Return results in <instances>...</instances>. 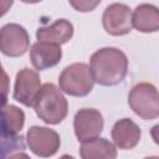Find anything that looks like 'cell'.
Segmentation results:
<instances>
[{
  "mask_svg": "<svg viewBox=\"0 0 159 159\" xmlns=\"http://www.w3.org/2000/svg\"><path fill=\"white\" fill-rule=\"evenodd\" d=\"M73 36V25L66 19H58L48 26L39 27L36 37L39 41L50 42L56 45H63L68 42Z\"/></svg>",
  "mask_w": 159,
  "mask_h": 159,
  "instance_id": "cell-12",
  "label": "cell"
},
{
  "mask_svg": "<svg viewBox=\"0 0 159 159\" xmlns=\"http://www.w3.org/2000/svg\"><path fill=\"white\" fill-rule=\"evenodd\" d=\"M140 135L139 125L129 118L119 119L112 128L113 143L119 149H133L139 143Z\"/></svg>",
  "mask_w": 159,
  "mask_h": 159,
  "instance_id": "cell-11",
  "label": "cell"
},
{
  "mask_svg": "<svg viewBox=\"0 0 159 159\" xmlns=\"http://www.w3.org/2000/svg\"><path fill=\"white\" fill-rule=\"evenodd\" d=\"M62 58V50L60 45L37 41L31 46L30 60L37 71H43L55 67Z\"/></svg>",
  "mask_w": 159,
  "mask_h": 159,
  "instance_id": "cell-10",
  "label": "cell"
},
{
  "mask_svg": "<svg viewBox=\"0 0 159 159\" xmlns=\"http://www.w3.org/2000/svg\"><path fill=\"white\" fill-rule=\"evenodd\" d=\"M89 70L93 81L98 84L116 86L127 76L128 58L119 48L103 47L91 56Z\"/></svg>",
  "mask_w": 159,
  "mask_h": 159,
  "instance_id": "cell-1",
  "label": "cell"
},
{
  "mask_svg": "<svg viewBox=\"0 0 159 159\" xmlns=\"http://www.w3.org/2000/svg\"><path fill=\"white\" fill-rule=\"evenodd\" d=\"M130 109L142 119L152 120L159 116V94L154 84L140 82L132 87L128 94Z\"/></svg>",
  "mask_w": 159,
  "mask_h": 159,
  "instance_id": "cell-4",
  "label": "cell"
},
{
  "mask_svg": "<svg viewBox=\"0 0 159 159\" xmlns=\"http://www.w3.org/2000/svg\"><path fill=\"white\" fill-rule=\"evenodd\" d=\"M30 46L26 29L19 24H6L0 29V51L7 57L22 56Z\"/></svg>",
  "mask_w": 159,
  "mask_h": 159,
  "instance_id": "cell-6",
  "label": "cell"
},
{
  "mask_svg": "<svg viewBox=\"0 0 159 159\" xmlns=\"http://www.w3.org/2000/svg\"><path fill=\"white\" fill-rule=\"evenodd\" d=\"M103 117L94 108H82L73 118V129L80 142L99 137L103 130Z\"/></svg>",
  "mask_w": 159,
  "mask_h": 159,
  "instance_id": "cell-9",
  "label": "cell"
},
{
  "mask_svg": "<svg viewBox=\"0 0 159 159\" xmlns=\"http://www.w3.org/2000/svg\"><path fill=\"white\" fill-rule=\"evenodd\" d=\"M103 29L112 36H123L132 31V10L128 5L114 2L102 15Z\"/></svg>",
  "mask_w": 159,
  "mask_h": 159,
  "instance_id": "cell-7",
  "label": "cell"
},
{
  "mask_svg": "<svg viewBox=\"0 0 159 159\" xmlns=\"http://www.w3.org/2000/svg\"><path fill=\"white\" fill-rule=\"evenodd\" d=\"M25 144L22 137L19 134H11L4 125L0 112V158H17L27 157L22 150Z\"/></svg>",
  "mask_w": 159,
  "mask_h": 159,
  "instance_id": "cell-15",
  "label": "cell"
},
{
  "mask_svg": "<svg viewBox=\"0 0 159 159\" xmlns=\"http://www.w3.org/2000/svg\"><path fill=\"white\" fill-rule=\"evenodd\" d=\"M26 143L35 155L47 158L57 153L61 145V139L58 133L53 129L40 125H32L27 130Z\"/></svg>",
  "mask_w": 159,
  "mask_h": 159,
  "instance_id": "cell-5",
  "label": "cell"
},
{
  "mask_svg": "<svg viewBox=\"0 0 159 159\" xmlns=\"http://www.w3.org/2000/svg\"><path fill=\"white\" fill-rule=\"evenodd\" d=\"M2 122L5 128L11 133V134H19L24 127L25 123V113L22 109L14 104L4 106L0 108Z\"/></svg>",
  "mask_w": 159,
  "mask_h": 159,
  "instance_id": "cell-16",
  "label": "cell"
},
{
  "mask_svg": "<svg viewBox=\"0 0 159 159\" xmlns=\"http://www.w3.org/2000/svg\"><path fill=\"white\" fill-rule=\"evenodd\" d=\"M102 0H68L70 5L80 12H89L93 11Z\"/></svg>",
  "mask_w": 159,
  "mask_h": 159,
  "instance_id": "cell-18",
  "label": "cell"
},
{
  "mask_svg": "<svg viewBox=\"0 0 159 159\" xmlns=\"http://www.w3.org/2000/svg\"><path fill=\"white\" fill-rule=\"evenodd\" d=\"M32 107L41 120L52 125L61 123L68 112L66 97L53 83H45L41 86Z\"/></svg>",
  "mask_w": 159,
  "mask_h": 159,
  "instance_id": "cell-2",
  "label": "cell"
},
{
  "mask_svg": "<svg viewBox=\"0 0 159 159\" xmlns=\"http://www.w3.org/2000/svg\"><path fill=\"white\" fill-rule=\"evenodd\" d=\"M14 0H0V17H2L12 6Z\"/></svg>",
  "mask_w": 159,
  "mask_h": 159,
  "instance_id": "cell-19",
  "label": "cell"
},
{
  "mask_svg": "<svg viewBox=\"0 0 159 159\" xmlns=\"http://www.w3.org/2000/svg\"><path fill=\"white\" fill-rule=\"evenodd\" d=\"M9 89H10V80L0 62V108L4 107L7 102Z\"/></svg>",
  "mask_w": 159,
  "mask_h": 159,
  "instance_id": "cell-17",
  "label": "cell"
},
{
  "mask_svg": "<svg viewBox=\"0 0 159 159\" xmlns=\"http://www.w3.org/2000/svg\"><path fill=\"white\" fill-rule=\"evenodd\" d=\"M41 81L37 71L22 68L16 73L14 86V99L26 107H32L40 92Z\"/></svg>",
  "mask_w": 159,
  "mask_h": 159,
  "instance_id": "cell-8",
  "label": "cell"
},
{
  "mask_svg": "<svg viewBox=\"0 0 159 159\" xmlns=\"http://www.w3.org/2000/svg\"><path fill=\"white\" fill-rule=\"evenodd\" d=\"M80 155L83 159H114L117 149L113 143L106 138H92L81 142Z\"/></svg>",
  "mask_w": 159,
  "mask_h": 159,
  "instance_id": "cell-14",
  "label": "cell"
},
{
  "mask_svg": "<svg viewBox=\"0 0 159 159\" xmlns=\"http://www.w3.org/2000/svg\"><path fill=\"white\" fill-rule=\"evenodd\" d=\"M60 89L73 97H84L93 89V77L89 66L82 62L72 63L63 68L58 77Z\"/></svg>",
  "mask_w": 159,
  "mask_h": 159,
  "instance_id": "cell-3",
  "label": "cell"
},
{
  "mask_svg": "<svg viewBox=\"0 0 159 159\" xmlns=\"http://www.w3.org/2000/svg\"><path fill=\"white\" fill-rule=\"evenodd\" d=\"M132 27L149 34L159 30V10L152 4H140L132 12Z\"/></svg>",
  "mask_w": 159,
  "mask_h": 159,
  "instance_id": "cell-13",
  "label": "cell"
},
{
  "mask_svg": "<svg viewBox=\"0 0 159 159\" xmlns=\"http://www.w3.org/2000/svg\"><path fill=\"white\" fill-rule=\"evenodd\" d=\"M21 1L25 4H36V2H40L41 0H21Z\"/></svg>",
  "mask_w": 159,
  "mask_h": 159,
  "instance_id": "cell-20",
  "label": "cell"
}]
</instances>
